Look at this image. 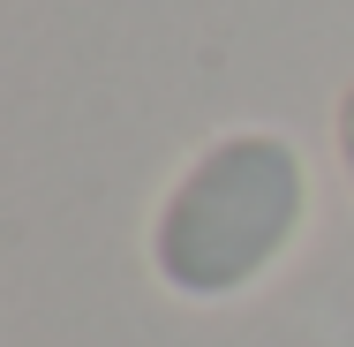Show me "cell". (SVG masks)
<instances>
[{
    "label": "cell",
    "instance_id": "6da1fadb",
    "mask_svg": "<svg viewBox=\"0 0 354 347\" xmlns=\"http://www.w3.org/2000/svg\"><path fill=\"white\" fill-rule=\"evenodd\" d=\"M301 219V174L272 136H234L174 189L158 226V272L189 294H226Z\"/></svg>",
    "mask_w": 354,
    "mask_h": 347
},
{
    "label": "cell",
    "instance_id": "7a4b0ae2",
    "mask_svg": "<svg viewBox=\"0 0 354 347\" xmlns=\"http://www.w3.org/2000/svg\"><path fill=\"white\" fill-rule=\"evenodd\" d=\"M347 159H354V98H347Z\"/></svg>",
    "mask_w": 354,
    "mask_h": 347
}]
</instances>
